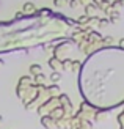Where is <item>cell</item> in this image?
I'll return each instance as SVG.
<instances>
[{
  "mask_svg": "<svg viewBox=\"0 0 124 129\" xmlns=\"http://www.w3.org/2000/svg\"><path fill=\"white\" fill-rule=\"evenodd\" d=\"M58 91V88H57V85H52L50 88H49V93H52V94H54V93H57Z\"/></svg>",
  "mask_w": 124,
  "mask_h": 129,
  "instance_id": "obj_10",
  "label": "cell"
},
{
  "mask_svg": "<svg viewBox=\"0 0 124 129\" xmlns=\"http://www.w3.org/2000/svg\"><path fill=\"white\" fill-rule=\"evenodd\" d=\"M79 68H80V63L77 61V60H75V61H72V66H71V69H74V71H77V69H79Z\"/></svg>",
  "mask_w": 124,
  "mask_h": 129,
  "instance_id": "obj_7",
  "label": "cell"
},
{
  "mask_svg": "<svg viewBox=\"0 0 124 129\" xmlns=\"http://www.w3.org/2000/svg\"><path fill=\"white\" fill-rule=\"evenodd\" d=\"M22 11H25L24 14L27 16V14H33V11H36V6L33 5V3H30V2H27L24 5V8H22Z\"/></svg>",
  "mask_w": 124,
  "mask_h": 129,
  "instance_id": "obj_1",
  "label": "cell"
},
{
  "mask_svg": "<svg viewBox=\"0 0 124 129\" xmlns=\"http://www.w3.org/2000/svg\"><path fill=\"white\" fill-rule=\"evenodd\" d=\"M2 120H3V118H2V117H0V123H2Z\"/></svg>",
  "mask_w": 124,
  "mask_h": 129,
  "instance_id": "obj_13",
  "label": "cell"
},
{
  "mask_svg": "<svg viewBox=\"0 0 124 129\" xmlns=\"http://www.w3.org/2000/svg\"><path fill=\"white\" fill-rule=\"evenodd\" d=\"M104 43H107V44H112V43H113V38H112V36H110V38H108V36H107V38H104Z\"/></svg>",
  "mask_w": 124,
  "mask_h": 129,
  "instance_id": "obj_11",
  "label": "cell"
},
{
  "mask_svg": "<svg viewBox=\"0 0 124 129\" xmlns=\"http://www.w3.org/2000/svg\"><path fill=\"white\" fill-rule=\"evenodd\" d=\"M50 123H52V120H50V117H49V118H46V117H44V118H43V126H44V127H47V129H49V127L52 126Z\"/></svg>",
  "mask_w": 124,
  "mask_h": 129,
  "instance_id": "obj_4",
  "label": "cell"
},
{
  "mask_svg": "<svg viewBox=\"0 0 124 129\" xmlns=\"http://www.w3.org/2000/svg\"><path fill=\"white\" fill-rule=\"evenodd\" d=\"M50 79L54 80V82H58V80L61 79V76H60V73H57V71H55V73H52V76H50Z\"/></svg>",
  "mask_w": 124,
  "mask_h": 129,
  "instance_id": "obj_5",
  "label": "cell"
},
{
  "mask_svg": "<svg viewBox=\"0 0 124 129\" xmlns=\"http://www.w3.org/2000/svg\"><path fill=\"white\" fill-rule=\"evenodd\" d=\"M49 64H50L52 68H57V66H58V63H57V58H52V60L49 61Z\"/></svg>",
  "mask_w": 124,
  "mask_h": 129,
  "instance_id": "obj_9",
  "label": "cell"
},
{
  "mask_svg": "<svg viewBox=\"0 0 124 129\" xmlns=\"http://www.w3.org/2000/svg\"><path fill=\"white\" fill-rule=\"evenodd\" d=\"M30 73L31 74H39L41 73V66H39V64H31V66H30Z\"/></svg>",
  "mask_w": 124,
  "mask_h": 129,
  "instance_id": "obj_2",
  "label": "cell"
},
{
  "mask_svg": "<svg viewBox=\"0 0 124 129\" xmlns=\"http://www.w3.org/2000/svg\"><path fill=\"white\" fill-rule=\"evenodd\" d=\"M39 14H41V16H44V14L49 16V14H50V10H49V8H43V10L39 11Z\"/></svg>",
  "mask_w": 124,
  "mask_h": 129,
  "instance_id": "obj_8",
  "label": "cell"
},
{
  "mask_svg": "<svg viewBox=\"0 0 124 129\" xmlns=\"http://www.w3.org/2000/svg\"><path fill=\"white\" fill-rule=\"evenodd\" d=\"M119 46H121V47L124 49V40H119Z\"/></svg>",
  "mask_w": 124,
  "mask_h": 129,
  "instance_id": "obj_12",
  "label": "cell"
},
{
  "mask_svg": "<svg viewBox=\"0 0 124 129\" xmlns=\"http://www.w3.org/2000/svg\"><path fill=\"white\" fill-rule=\"evenodd\" d=\"M108 24H110L108 19H101V21H99V25H101V27H107Z\"/></svg>",
  "mask_w": 124,
  "mask_h": 129,
  "instance_id": "obj_6",
  "label": "cell"
},
{
  "mask_svg": "<svg viewBox=\"0 0 124 129\" xmlns=\"http://www.w3.org/2000/svg\"><path fill=\"white\" fill-rule=\"evenodd\" d=\"M54 5L57 8H63V6L68 5V0H54Z\"/></svg>",
  "mask_w": 124,
  "mask_h": 129,
  "instance_id": "obj_3",
  "label": "cell"
}]
</instances>
